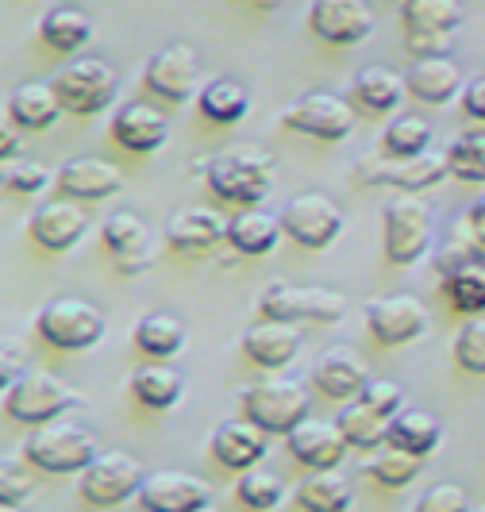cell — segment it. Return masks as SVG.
Returning a JSON list of instances; mask_svg holds the SVG:
<instances>
[{
    "label": "cell",
    "instance_id": "cell-1",
    "mask_svg": "<svg viewBox=\"0 0 485 512\" xmlns=\"http://www.w3.org/2000/svg\"><path fill=\"white\" fill-rule=\"evenodd\" d=\"M205 181L216 197H224L231 205L258 208L274 185V158L255 151V147L212 154L205 162Z\"/></svg>",
    "mask_w": 485,
    "mask_h": 512
},
{
    "label": "cell",
    "instance_id": "cell-2",
    "mask_svg": "<svg viewBox=\"0 0 485 512\" xmlns=\"http://www.w3.org/2000/svg\"><path fill=\"white\" fill-rule=\"evenodd\" d=\"M101 455V443L81 424H43L24 439V459L43 474H81Z\"/></svg>",
    "mask_w": 485,
    "mask_h": 512
},
{
    "label": "cell",
    "instance_id": "cell-3",
    "mask_svg": "<svg viewBox=\"0 0 485 512\" xmlns=\"http://www.w3.org/2000/svg\"><path fill=\"white\" fill-rule=\"evenodd\" d=\"M104 328V312L85 297H54L35 316V332L58 351H89L104 339Z\"/></svg>",
    "mask_w": 485,
    "mask_h": 512
},
{
    "label": "cell",
    "instance_id": "cell-4",
    "mask_svg": "<svg viewBox=\"0 0 485 512\" xmlns=\"http://www.w3.org/2000/svg\"><path fill=\"white\" fill-rule=\"evenodd\" d=\"M312 409V397L293 378H270L243 389V416L255 420L266 436H289Z\"/></svg>",
    "mask_w": 485,
    "mask_h": 512
},
{
    "label": "cell",
    "instance_id": "cell-5",
    "mask_svg": "<svg viewBox=\"0 0 485 512\" xmlns=\"http://www.w3.org/2000/svg\"><path fill=\"white\" fill-rule=\"evenodd\" d=\"M258 312L266 320H281V324H335L347 312V297L335 289L270 282L258 297Z\"/></svg>",
    "mask_w": 485,
    "mask_h": 512
},
{
    "label": "cell",
    "instance_id": "cell-6",
    "mask_svg": "<svg viewBox=\"0 0 485 512\" xmlns=\"http://www.w3.org/2000/svg\"><path fill=\"white\" fill-rule=\"evenodd\" d=\"M74 405V389L62 382L58 374H47V370H35V374H24L20 382L4 385V412L16 424H27V428L54 424L62 412L74 409Z\"/></svg>",
    "mask_w": 485,
    "mask_h": 512
},
{
    "label": "cell",
    "instance_id": "cell-7",
    "mask_svg": "<svg viewBox=\"0 0 485 512\" xmlns=\"http://www.w3.org/2000/svg\"><path fill=\"white\" fill-rule=\"evenodd\" d=\"M51 85L70 116H97L116 101L120 77L104 58H77L54 74Z\"/></svg>",
    "mask_w": 485,
    "mask_h": 512
},
{
    "label": "cell",
    "instance_id": "cell-8",
    "mask_svg": "<svg viewBox=\"0 0 485 512\" xmlns=\"http://www.w3.org/2000/svg\"><path fill=\"white\" fill-rule=\"evenodd\" d=\"M147 482L143 462L128 451H101L97 459L81 470V497L97 509H116L131 497H139V489Z\"/></svg>",
    "mask_w": 485,
    "mask_h": 512
},
{
    "label": "cell",
    "instance_id": "cell-9",
    "mask_svg": "<svg viewBox=\"0 0 485 512\" xmlns=\"http://www.w3.org/2000/svg\"><path fill=\"white\" fill-rule=\"evenodd\" d=\"M432 208L420 197H393L385 205V258L393 266H412L432 247Z\"/></svg>",
    "mask_w": 485,
    "mask_h": 512
},
{
    "label": "cell",
    "instance_id": "cell-10",
    "mask_svg": "<svg viewBox=\"0 0 485 512\" xmlns=\"http://www.w3.org/2000/svg\"><path fill=\"white\" fill-rule=\"evenodd\" d=\"M281 128L308 139L339 143L355 131V108L347 97H335V93H305L281 112Z\"/></svg>",
    "mask_w": 485,
    "mask_h": 512
},
{
    "label": "cell",
    "instance_id": "cell-11",
    "mask_svg": "<svg viewBox=\"0 0 485 512\" xmlns=\"http://www.w3.org/2000/svg\"><path fill=\"white\" fill-rule=\"evenodd\" d=\"M281 228L293 243H301L308 251H324L332 247L343 231V208L324 193H297L293 201L281 205Z\"/></svg>",
    "mask_w": 485,
    "mask_h": 512
},
{
    "label": "cell",
    "instance_id": "cell-12",
    "mask_svg": "<svg viewBox=\"0 0 485 512\" xmlns=\"http://www.w3.org/2000/svg\"><path fill=\"white\" fill-rule=\"evenodd\" d=\"M366 328L382 347H409L432 328V312L420 297L393 293L366 301Z\"/></svg>",
    "mask_w": 485,
    "mask_h": 512
},
{
    "label": "cell",
    "instance_id": "cell-13",
    "mask_svg": "<svg viewBox=\"0 0 485 512\" xmlns=\"http://www.w3.org/2000/svg\"><path fill=\"white\" fill-rule=\"evenodd\" d=\"M451 174V158L447 151H424L416 158H366L358 166V181L366 185H393L401 193H424V189H435L439 181Z\"/></svg>",
    "mask_w": 485,
    "mask_h": 512
},
{
    "label": "cell",
    "instance_id": "cell-14",
    "mask_svg": "<svg viewBox=\"0 0 485 512\" xmlns=\"http://www.w3.org/2000/svg\"><path fill=\"white\" fill-rule=\"evenodd\" d=\"M143 85L158 101L170 104L197 97V89H201V54L193 51L189 43H170V47L154 51L147 70H143Z\"/></svg>",
    "mask_w": 485,
    "mask_h": 512
},
{
    "label": "cell",
    "instance_id": "cell-15",
    "mask_svg": "<svg viewBox=\"0 0 485 512\" xmlns=\"http://www.w3.org/2000/svg\"><path fill=\"white\" fill-rule=\"evenodd\" d=\"M378 24L370 0H312L308 8V27L320 43L332 47H355L362 39H370V31Z\"/></svg>",
    "mask_w": 485,
    "mask_h": 512
},
{
    "label": "cell",
    "instance_id": "cell-16",
    "mask_svg": "<svg viewBox=\"0 0 485 512\" xmlns=\"http://www.w3.org/2000/svg\"><path fill=\"white\" fill-rule=\"evenodd\" d=\"M139 505L143 512H205L212 505V489L189 470H154L139 489Z\"/></svg>",
    "mask_w": 485,
    "mask_h": 512
},
{
    "label": "cell",
    "instance_id": "cell-17",
    "mask_svg": "<svg viewBox=\"0 0 485 512\" xmlns=\"http://www.w3.org/2000/svg\"><path fill=\"white\" fill-rule=\"evenodd\" d=\"M285 439H289L293 459L305 462L308 470H339L347 451H351L339 424L335 420H316V416H305Z\"/></svg>",
    "mask_w": 485,
    "mask_h": 512
},
{
    "label": "cell",
    "instance_id": "cell-18",
    "mask_svg": "<svg viewBox=\"0 0 485 512\" xmlns=\"http://www.w3.org/2000/svg\"><path fill=\"white\" fill-rule=\"evenodd\" d=\"M93 228L85 208H77V201H47L31 212L27 220V235L43 247V251H70L85 239V231Z\"/></svg>",
    "mask_w": 485,
    "mask_h": 512
},
{
    "label": "cell",
    "instance_id": "cell-19",
    "mask_svg": "<svg viewBox=\"0 0 485 512\" xmlns=\"http://www.w3.org/2000/svg\"><path fill=\"white\" fill-rule=\"evenodd\" d=\"M266 439L270 436L258 428L255 420L239 416V420L216 424V432H212V439H208V447H212V459L220 462V466H228V470H235V474H243V470H251V466H262L266 451H270Z\"/></svg>",
    "mask_w": 485,
    "mask_h": 512
},
{
    "label": "cell",
    "instance_id": "cell-20",
    "mask_svg": "<svg viewBox=\"0 0 485 512\" xmlns=\"http://www.w3.org/2000/svg\"><path fill=\"white\" fill-rule=\"evenodd\" d=\"M54 185H58L66 197L93 205V201H104V197H116V193L124 189V174H120V166L104 162L97 154H81V158H70V162L58 170Z\"/></svg>",
    "mask_w": 485,
    "mask_h": 512
},
{
    "label": "cell",
    "instance_id": "cell-21",
    "mask_svg": "<svg viewBox=\"0 0 485 512\" xmlns=\"http://www.w3.org/2000/svg\"><path fill=\"white\" fill-rule=\"evenodd\" d=\"M101 239L104 247L116 255L124 274H135V270H143L151 262V228H147V220L139 212H128V208L112 212L101 224Z\"/></svg>",
    "mask_w": 485,
    "mask_h": 512
},
{
    "label": "cell",
    "instance_id": "cell-22",
    "mask_svg": "<svg viewBox=\"0 0 485 512\" xmlns=\"http://www.w3.org/2000/svg\"><path fill=\"white\" fill-rule=\"evenodd\" d=\"M239 347L262 370H285L301 355V332L293 324H281V320H262V324H251L243 332Z\"/></svg>",
    "mask_w": 485,
    "mask_h": 512
},
{
    "label": "cell",
    "instance_id": "cell-23",
    "mask_svg": "<svg viewBox=\"0 0 485 512\" xmlns=\"http://www.w3.org/2000/svg\"><path fill=\"white\" fill-rule=\"evenodd\" d=\"M112 139L131 154H154L170 139V120L151 104H124L112 116Z\"/></svg>",
    "mask_w": 485,
    "mask_h": 512
},
{
    "label": "cell",
    "instance_id": "cell-24",
    "mask_svg": "<svg viewBox=\"0 0 485 512\" xmlns=\"http://www.w3.org/2000/svg\"><path fill=\"white\" fill-rule=\"evenodd\" d=\"M220 239H228V220L212 208H181L178 216H170V228H166V243L181 255L212 251Z\"/></svg>",
    "mask_w": 485,
    "mask_h": 512
},
{
    "label": "cell",
    "instance_id": "cell-25",
    "mask_svg": "<svg viewBox=\"0 0 485 512\" xmlns=\"http://www.w3.org/2000/svg\"><path fill=\"white\" fill-rule=\"evenodd\" d=\"M405 97H409V81L397 74V70H389V66H366V70H358L351 89H347V101L362 104L374 116L397 112L405 104Z\"/></svg>",
    "mask_w": 485,
    "mask_h": 512
},
{
    "label": "cell",
    "instance_id": "cell-26",
    "mask_svg": "<svg viewBox=\"0 0 485 512\" xmlns=\"http://www.w3.org/2000/svg\"><path fill=\"white\" fill-rule=\"evenodd\" d=\"M405 81H409L412 97L424 104H447L466 89L462 66L451 54H443V58H416V66L409 70Z\"/></svg>",
    "mask_w": 485,
    "mask_h": 512
},
{
    "label": "cell",
    "instance_id": "cell-27",
    "mask_svg": "<svg viewBox=\"0 0 485 512\" xmlns=\"http://www.w3.org/2000/svg\"><path fill=\"white\" fill-rule=\"evenodd\" d=\"M366 382H370V370L362 366V359L347 355L343 347L328 351L324 359H316V366H312V385L324 397H332V401H358V393H362Z\"/></svg>",
    "mask_w": 485,
    "mask_h": 512
},
{
    "label": "cell",
    "instance_id": "cell-28",
    "mask_svg": "<svg viewBox=\"0 0 485 512\" xmlns=\"http://www.w3.org/2000/svg\"><path fill=\"white\" fill-rule=\"evenodd\" d=\"M285 235L281 216L266 212V208H243L239 216L228 220V243L243 258H262L278 247V239Z\"/></svg>",
    "mask_w": 485,
    "mask_h": 512
},
{
    "label": "cell",
    "instance_id": "cell-29",
    "mask_svg": "<svg viewBox=\"0 0 485 512\" xmlns=\"http://www.w3.org/2000/svg\"><path fill=\"white\" fill-rule=\"evenodd\" d=\"M4 112L16 120V128L43 131V128H54V120H58L66 108L58 101L54 85H47V81H27V85H20V89L8 97V108H4Z\"/></svg>",
    "mask_w": 485,
    "mask_h": 512
},
{
    "label": "cell",
    "instance_id": "cell-30",
    "mask_svg": "<svg viewBox=\"0 0 485 512\" xmlns=\"http://www.w3.org/2000/svg\"><path fill=\"white\" fill-rule=\"evenodd\" d=\"M131 393L139 405H147L154 412L174 409L181 397H185V374L174 370L170 362H147L131 374Z\"/></svg>",
    "mask_w": 485,
    "mask_h": 512
},
{
    "label": "cell",
    "instance_id": "cell-31",
    "mask_svg": "<svg viewBox=\"0 0 485 512\" xmlns=\"http://www.w3.org/2000/svg\"><path fill=\"white\" fill-rule=\"evenodd\" d=\"M131 339L151 362H170L185 351V324L174 312H151V316H143L135 324Z\"/></svg>",
    "mask_w": 485,
    "mask_h": 512
},
{
    "label": "cell",
    "instance_id": "cell-32",
    "mask_svg": "<svg viewBox=\"0 0 485 512\" xmlns=\"http://www.w3.org/2000/svg\"><path fill=\"white\" fill-rule=\"evenodd\" d=\"M389 443L401 447V451L420 455V459H428L435 447L443 443V424L428 409H401L389 420Z\"/></svg>",
    "mask_w": 485,
    "mask_h": 512
},
{
    "label": "cell",
    "instance_id": "cell-33",
    "mask_svg": "<svg viewBox=\"0 0 485 512\" xmlns=\"http://www.w3.org/2000/svg\"><path fill=\"white\" fill-rule=\"evenodd\" d=\"M401 20L409 35H455L466 20L462 0H405Z\"/></svg>",
    "mask_w": 485,
    "mask_h": 512
},
{
    "label": "cell",
    "instance_id": "cell-34",
    "mask_svg": "<svg viewBox=\"0 0 485 512\" xmlns=\"http://www.w3.org/2000/svg\"><path fill=\"white\" fill-rule=\"evenodd\" d=\"M297 505L305 512H351L355 489L335 470H312L297 486Z\"/></svg>",
    "mask_w": 485,
    "mask_h": 512
},
{
    "label": "cell",
    "instance_id": "cell-35",
    "mask_svg": "<svg viewBox=\"0 0 485 512\" xmlns=\"http://www.w3.org/2000/svg\"><path fill=\"white\" fill-rule=\"evenodd\" d=\"M39 39L58 54H77L93 39V20H89V12H81L74 4L54 8V12L43 16V24H39Z\"/></svg>",
    "mask_w": 485,
    "mask_h": 512
},
{
    "label": "cell",
    "instance_id": "cell-36",
    "mask_svg": "<svg viewBox=\"0 0 485 512\" xmlns=\"http://www.w3.org/2000/svg\"><path fill=\"white\" fill-rule=\"evenodd\" d=\"M443 297L451 301L455 312L462 316H482L485 312V262L470 258L459 270L443 274Z\"/></svg>",
    "mask_w": 485,
    "mask_h": 512
},
{
    "label": "cell",
    "instance_id": "cell-37",
    "mask_svg": "<svg viewBox=\"0 0 485 512\" xmlns=\"http://www.w3.org/2000/svg\"><path fill=\"white\" fill-rule=\"evenodd\" d=\"M201 112L212 124H239L251 112V93L235 77H216L201 89Z\"/></svg>",
    "mask_w": 485,
    "mask_h": 512
},
{
    "label": "cell",
    "instance_id": "cell-38",
    "mask_svg": "<svg viewBox=\"0 0 485 512\" xmlns=\"http://www.w3.org/2000/svg\"><path fill=\"white\" fill-rule=\"evenodd\" d=\"M335 424H339V432L347 436V443L355 451H378V447L389 443V420L378 416V412H370L362 401H351L347 409L335 416Z\"/></svg>",
    "mask_w": 485,
    "mask_h": 512
},
{
    "label": "cell",
    "instance_id": "cell-39",
    "mask_svg": "<svg viewBox=\"0 0 485 512\" xmlns=\"http://www.w3.org/2000/svg\"><path fill=\"white\" fill-rule=\"evenodd\" d=\"M382 151L389 158H416V154L432 151V124L416 112L393 116L382 135Z\"/></svg>",
    "mask_w": 485,
    "mask_h": 512
},
{
    "label": "cell",
    "instance_id": "cell-40",
    "mask_svg": "<svg viewBox=\"0 0 485 512\" xmlns=\"http://www.w3.org/2000/svg\"><path fill=\"white\" fill-rule=\"evenodd\" d=\"M235 497L247 509L274 512L281 505V497H285V478L274 474V470H266V466H251V470H243V478L235 486Z\"/></svg>",
    "mask_w": 485,
    "mask_h": 512
},
{
    "label": "cell",
    "instance_id": "cell-41",
    "mask_svg": "<svg viewBox=\"0 0 485 512\" xmlns=\"http://www.w3.org/2000/svg\"><path fill=\"white\" fill-rule=\"evenodd\" d=\"M420 455H412V451H401V447H393V443H385L378 447V455L370 459V474H374V482L385 489H405L416 482V474H420Z\"/></svg>",
    "mask_w": 485,
    "mask_h": 512
},
{
    "label": "cell",
    "instance_id": "cell-42",
    "mask_svg": "<svg viewBox=\"0 0 485 512\" xmlns=\"http://www.w3.org/2000/svg\"><path fill=\"white\" fill-rule=\"evenodd\" d=\"M447 158H451V178L466 181V185H485V131L459 135L447 147Z\"/></svg>",
    "mask_w": 485,
    "mask_h": 512
},
{
    "label": "cell",
    "instance_id": "cell-43",
    "mask_svg": "<svg viewBox=\"0 0 485 512\" xmlns=\"http://www.w3.org/2000/svg\"><path fill=\"white\" fill-rule=\"evenodd\" d=\"M47 185H51V174H47L43 162H35V158H12V162H4V189H8V193H16V197H35V193H43Z\"/></svg>",
    "mask_w": 485,
    "mask_h": 512
},
{
    "label": "cell",
    "instance_id": "cell-44",
    "mask_svg": "<svg viewBox=\"0 0 485 512\" xmlns=\"http://www.w3.org/2000/svg\"><path fill=\"white\" fill-rule=\"evenodd\" d=\"M455 362L466 374H485V320L474 316L466 320L455 335Z\"/></svg>",
    "mask_w": 485,
    "mask_h": 512
},
{
    "label": "cell",
    "instance_id": "cell-45",
    "mask_svg": "<svg viewBox=\"0 0 485 512\" xmlns=\"http://www.w3.org/2000/svg\"><path fill=\"white\" fill-rule=\"evenodd\" d=\"M470 509H474V501H470L466 486H459V482H435V486H428L416 497V509L412 512H470Z\"/></svg>",
    "mask_w": 485,
    "mask_h": 512
},
{
    "label": "cell",
    "instance_id": "cell-46",
    "mask_svg": "<svg viewBox=\"0 0 485 512\" xmlns=\"http://www.w3.org/2000/svg\"><path fill=\"white\" fill-rule=\"evenodd\" d=\"M358 401H362L370 412H378V416H385V420H393L397 412L405 409V389H401L397 382H389V378H370V382L362 385Z\"/></svg>",
    "mask_w": 485,
    "mask_h": 512
},
{
    "label": "cell",
    "instance_id": "cell-47",
    "mask_svg": "<svg viewBox=\"0 0 485 512\" xmlns=\"http://www.w3.org/2000/svg\"><path fill=\"white\" fill-rule=\"evenodd\" d=\"M31 489H35V482H31V474L24 466L4 459V466H0V505H24L31 497Z\"/></svg>",
    "mask_w": 485,
    "mask_h": 512
},
{
    "label": "cell",
    "instance_id": "cell-48",
    "mask_svg": "<svg viewBox=\"0 0 485 512\" xmlns=\"http://www.w3.org/2000/svg\"><path fill=\"white\" fill-rule=\"evenodd\" d=\"M409 51L412 58H443L451 51V39L447 35H409Z\"/></svg>",
    "mask_w": 485,
    "mask_h": 512
},
{
    "label": "cell",
    "instance_id": "cell-49",
    "mask_svg": "<svg viewBox=\"0 0 485 512\" xmlns=\"http://www.w3.org/2000/svg\"><path fill=\"white\" fill-rule=\"evenodd\" d=\"M462 108H466V116H470V120L485 124V77L466 81V89H462Z\"/></svg>",
    "mask_w": 485,
    "mask_h": 512
},
{
    "label": "cell",
    "instance_id": "cell-50",
    "mask_svg": "<svg viewBox=\"0 0 485 512\" xmlns=\"http://www.w3.org/2000/svg\"><path fill=\"white\" fill-rule=\"evenodd\" d=\"M16 120L4 112V128H0V158L4 162H12V158H20V128H12Z\"/></svg>",
    "mask_w": 485,
    "mask_h": 512
},
{
    "label": "cell",
    "instance_id": "cell-51",
    "mask_svg": "<svg viewBox=\"0 0 485 512\" xmlns=\"http://www.w3.org/2000/svg\"><path fill=\"white\" fill-rule=\"evenodd\" d=\"M20 366H24V347H4V385H12L24 378Z\"/></svg>",
    "mask_w": 485,
    "mask_h": 512
},
{
    "label": "cell",
    "instance_id": "cell-52",
    "mask_svg": "<svg viewBox=\"0 0 485 512\" xmlns=\"http://www.w3.org/2000/svg\"><path fill=\"white\" fill-rule=\"evenodd\" d=\"M466 224L474 231V239H478V247H485V197H478L470 212H466Z\"/></svg>",
    "mask_w": 485,
    "mask_h": 512
},
{
    "label": "cell",
    "instance_id": "cell-53",
    "mask_svg": "<svg viewBox=\"0 0 485 512\" xmlns=\"http://www.w3.org/2000/svg\"><path fill=\"white\" fill-rule=\"evenodd\" d=\"M0 512H24V505H0Z\"/></svg>",
    "mask_w": 485,
    "mask_h": 512
},
{
    "label": "cell",
    "instance_id": "cell-54",
    "mask_svg": "<svg viewBox=\"0 0 485 512\" xmlns=\"http://www.w3.org/2000/svg\"><path fill=\"white\" fill-rule=\"evenodd\" d=\"M470 512H485V505H474V509H470Z\"/></svg>",
    "mask_w": 485,
    "mask_h": 512
},
{
    "label": "cell",
    "instance_id": "cell-55",
    "mask_svg": "<svg viewBox=\"0 0 485 512\" xmlns=\"http://www.w3.org/2000/svg\"><path fill=\"white\" fill-rule=\"evenodd\" d=\"M205 512H216V509H212V505H208V509H205Z\"/></svg>",
    "mask_w": 485,
    "mask_h": 512
}]
</instances>
